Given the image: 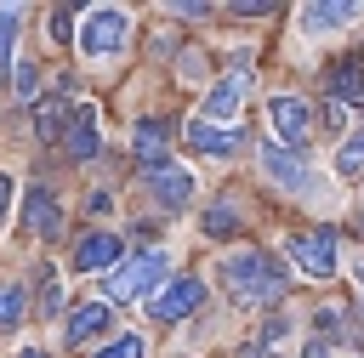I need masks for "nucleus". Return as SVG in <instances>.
<instances>
[{
    "label": "nucleus",
    "instance_id": "nucleus-1",
    "mask_svg": "<svg viewBox=\"0 0 364 358\" xmlns=\"http://www.w3.org/2000/svg\"><path fill=\"white\" fill-rule=\"evenodd\" d=\"M222 290L239 301V307H262V301H279L284 295V267L262 250H239L222 261Z\"/></svg>",
    "mask_w": 364,
    "mask_h": 358
},
{
    "label": "nucleus",
    "instance_id": "nucleus-2",
    "mask_svg": "<svg viewBox=\"0 0 364 358\" xmlns=\"http://www.w3.org/2000/svg\"><path fill=\"white\" fill-rule=\"evenodd\" d=\"M159 284H165V250H142L108 273V301H142L159 295Z\"/></svg>",
    "mask_w": 364,
    "mask_h": 358
},
{
    "label": "nucleus",
    "instance_id": "nucleus-3",
    "mask_svg": "<svg viewBox=\"0 0 364 358\" xmlns=\"http://www.w3.org/2000/svg\"><path fill=\"white\" fill-rule=\"evenodd\" d=\"M290 256L307 278H330L336 273V233L330 227H313V233H296L290 239Z\"/></svg>",
    "mask_w": 364,
    "mask_h": 358
},
{
    "label": "nucleus",
    "instance_id": "nucleus-4",
    "mask_svg": "<svg viewBox=\"0 0 364 358\" xmlns=\"http://www.w3.org/2000/svg\"><path fill=\"white\" fill-rule=\"evenodd\" d=\"M199 301H205V284H199V278H165V284H159V295L148 301V313H154V318H165V324H176V318H193V313H199Z\"/></svg>",
    "mask_w": 364,
    "mask_h": 358
},
{
    "label": "nucleus",
    "instance_id": "nucleus-5",
    "mask_svg": "<svg viewBox=\"0 0 364 358\" xmlns=\"http://www.w3.org/2000/svg\"><path fill=\"white\" fill-rule=\"evenodd\" d=\"M80 45H85V57H108V51H119V45H125V11H114V6L91 11L85 28H80Z\"/></svg>",
    "mask_w": 364,
    "mask_h": 358
},
{
    "label": "nucleus",
    "instance_id": "nucleus-6",
    "mask_svg": "<svg viewBox=\"0 0 364 358\" xmlns=\"http://www.w3.org/2000/svg\"><path fill=\"white\" fill-rule=\"evenodd\" d=\"M267 119H273V131H279L284 148H301V142L313 136V108H307L301 97H273V102H267Z\"/></svg>",
    "mask_w": 364,
    "mask_h": 358
},
{
    "label": "nucleus",
    "instance_id": "nucleus-7",
    "mask_svg": "<svg viewBox=\"0 0 364 358\" xmlns=\"http://www.w3.org/2000/svg\"><path fill=\"white\" fill-rule=\"evenodd\" d=\"M262 170L279 182V188H290V193H318V182H313V170L290 153V148H279V142H262Z\"/></svg>",
    "mask_w": 364,
    "mask_h": 358
},
{
    "label": "nucleus",
    "instance_id": "nucleus-8",
    "mask_svg": "<svg viewBox=\"0 0 364 358\" xmlns=\"http://www.w3.org/2000/svg\"><path fill=\"white\" fill-rule=\"evenodd\" d=\"M239 97H245V57L233 63V74H222V80L210 85V97H205V114H199V119H205V125H210V119H233V114H239Z\"/></svg>",
    "mask_w": 364,
    "mask_h": 358
},
{
    "label": "nucleus",
    "instance_id": "nucleus-9",
    "mask_svg": "<svg viewBox=\"0 0 364 358\" xmlns=\"http://www.w3.org/2000/svg\"><path fill=\"white\" fill-rule=\"evenodd\" d=\"M165 142H171V125H165V119H136V131H131V148H136V165H142V170H159V165H171V159H165Z\"/></svg>",
    "mask_w": 364,
    "mask_h": 358
},
{
    "label": "nucleus",
    "instance_id": "nucleus-10",
    "mask_svg": "<svg viewBox=\"0 0 364 358\" xmlns=\"http://www.w3.org/2000/svg\"><path fill=\"white\" fill-rule=\"evenodd\" d=\"M114 256H119V239H114V233H85V239L74 244V267H80V273H114V267H119Z\"/></svg>",
    "mask_w": 364,
    "mask_h": 358
},
{
    "label": "nucleus",
    "instance_id": "nucleus-11",
    "mask_svg": "<svg viewBox=\"0 0 364 358\" xmlns=\"http://www.w3.org/2000/svg\"><path fill=\"white\" fill-rule=\"evenodd\" d=\"M142 176H148V188H154V199H159V205H171V210L193 199V176H188L182 165H159V170H142Z\"/></svg>",
    "mask_w": 364,
    "mask_h": 358
},
{
    "label": "nucleus",
    "instance_id": "nucleus-12",
    "mask_svg": "<svg viewBox=\"0 0 364 358\" xmlns=\"http://www.w3.org/2000/svg\"><path fill=\"white\" fill-rule=\"evenodd\" d=\"M353 17H358V6H353V0H324V6H301V17H296V23H301L307 34H330V28L353 23Z\"/></svg>",
    "mask_w": 364,
    "mask_h": 358
},
{
    "label": "nucleus",
    "instance_id": "nucleus-13",
    "mask_svg": "<svg viewBox=\"0 0 364 358\" xmlns=\"http://www.w3.org/2000/svg\"><path fill=\"white\" fill-rule=\"evenodd\" d=\"M63 148H68L74 159H91V153L102 148V136H97V108H80V114H68V131H63Z\"/></svg>",
    "mask_w": 364,
    "mask_h": 358
},
{
    "label": "nucleus",
    "instance_id": "nucleus-14",
    "mask_svg": "<svg viewBox=\"0 0 364 358\" xmlns=\"http://www.w3.org/2000/svg\"><path fill=\"white\" fill-rule=\"evenodd\" d=\"M108 330V301H85V307H74L68 313V324H63V335H68V347H85L91 335H102Z\"/></svg>",
    "mask_w": 364,
    "mask_h": 358
},
{
    "label": "nucleus",
    "instance_id": "nucleus-15",
    "mask_svg": "<svg viewBox=\"0 0 364 358\" xmlns=\"http://www.w3.org/2000/svg\"><path fill=\"white\" fill-rule=\"evenodd\" d=\"M28 227H34L40 239H57V233H63V210H57V199H51L46 188L28 193Z\"/></svg>",
    "mask_w": 364,
    "mask_h": 358
},
{
    "label": "nucleus",
    "instance_id": "nucleus-16",
    "mask_svg": "<svg viewBox=\"0 0 364 358\" xmlns=\"http://www.w3.org/2000/svg\"><path fill=\"white\" fill-rule=\"evenodd\" d=\"M188 148H193V153H233V148H239V131H216V125L193 119V125H188Z\"/></svg>",
    "mask_w": 364,
    "mask_h": 358
},
{
    "label": "nucleus",
    "instance_id": "nucleus-17",
    "mask_svg": "<svg viewBox=\"0 0 364 358\" xmlns=\"http://www.w3.org/2000/svg\"><path fill=\"white\" fill-rule=\"evenodd\" d=\"M330 91H336L341 108H347V102H364V68H358V57H347V63L330 68Z\"/></svg>",
    "mask_w": 364,
    "mask_h": 358
},
{
    "label": "nucleus",
    "instance_id": "nucleus-18",
    "mask_svg": "<svg viewBox=\"0 0 364 358\" xmlns=\"http://www.w3.org/2000/svg\"><path fill=\"white\" fill-rule=\"evenodd\" d=\"M34 131H40V142H51V136H63V131H68V119H63V102H57V97H46V102L34 108Z\"/></svg>",
    "mask_w": 364,
    "mask_h": 358
},
{
    "label": "nucleus",
    "instance_id": "nucleus-19",
    "mask_svg": "<svg viewBox=\"0 0 364 358\" xmlns=\"http://www.w3.org/2000/svg\"><path fill=\"white\" fill-rule=\"evenodd\" d=\"M336 170H341L347 182H353V176H364V131L341 142V153H336Z\"/></svg>",
    "mask_w": 364,
    "mask_h": 358
},
{
    "label": "nucleus",
    "instance_id": "nucleus-20",
    "mask_svg": "<svg viewBox=\"0 0 364 358\" xmlns=\"http://www.w3.org/2000/svg\"><path fill=\"white\" fill-rule=\"evenodd\" d=\"M233 227H239V216H233V205H210V210H205V233H210V239H228Z\"/></svg>",
    "mask_w": 364,
    "mask_h": 358
},
{
    "label": "nucleus",
    "instance_id": "nucleus-21",
    "mask_svg": "<svg viewBox=\"0 0 364 358\" xmlns=\"http://www.w3.org/2000/svg\"><path fill=\"white\" fill-rule=\"evenodd\" d=\"M142 352H148V341H142V335H114L97 358H142Z\"/></svg>",
    "mask_w": 364,
    "mask_h": 358
},
{
    "label": "nucleus",
    "instance_id": "nucleus-22",
    "mask_svg": "<svg viewBox=\"0 0 364 358\" xmlns=\"http://www.w3.org/2000/svg\"><path fill=\"white\" fill-rule=\"evenodd\" d=\"M17 318H23V290L6 284V290H0V330H11Z\"/></svg>",
    "mask_w": 364,
    "mask_h": 358
},
{
    "label": "nucleus",
    "instance_id": "nucleus-23",
    "mask_svg": "<svg viewBox=\"0 0 364 358\" xmlns=\"http://www.w3.org/2000/svg\"><path fill=\"white\" fill-rule=\"evenodd\" d=\"M51 40H74V11H51Z\"/></svg>",
    "mask_w": 364,
    "mask_h": 358
},
{
    "label": "nucleus",
    "instance_id": "nucleus-24",
    "mask_svg": "<svg viewBox=\"0 0 364 358\" xmlns=\"http://www.w3.org/2000/svg\"><path fill=\"white\" fill-rule=\"evenodd\" d=\"M63 307V295H57V278H46L40 284V313H57Z\"/></svg>",
    "mask_w": 364,
    "mask_h": 358
},
{
    "label": "nucleus",
    "instance_id": "nucleus-25",
    "mask_svg": "<svg viewBox=\"0 0 364 358\" xmlns=\"http://www.w3.org/2000/svg\"><path fill=\"white\" fill-rule=\"evenodd\" d=\"M17 97H34V68L17 63Z\"/></svg>",
    "mask_w": 364,
    "mask_h": 358
},
{
    "label": "nucleus",
    "instance_id": "nucleus-26",
    "mask_svg": "<svg viewBox=\"0 0 364 358\" xmlns=\"http://www.w3.org/2000/svg\"><path fill=\"white\" fill-rule=\"evenodd\" d=\"M6 205H11V176H0V222H6Z\"/></svg>",
    "mask_w": 364,
    "mask_h": 358
},
{
    "label": "nucleus",
    "instance_id": "nucleus-27",
    "mask_svg": "<svg viewBox=\"0 0 364 358\" xmlns=\"http://www.w3.org/2000/svg\"><path fill=\"white\" fill-rule=\"evenodd\" d=\"M301 358H324V341H313V347H307V352H301Z\"/></svg>",
    "mask_w": 364,
    "mask_h": 358
},
{
    "label": "nucleus",
    "instance_id": "nucleus-28",
    "mask_svg": "<svg viewBox=\"0 0 364 358\" xmlns=\"http://www.w3.org/2000/svg\"><path fill=\"white\" fill-rule=\"evenodd\" d=\"M23 358H40V352H34V347H23Z\"/></svg>",
    "mask_w": 364,
    "mask_h": 358
},
{
    "label": "nucleus",
    "instance_id": "nucleus-29",
    "mask_svg": "<svg viewBox=\"0 0 364 358\" xmlns=\"http://www.w3.org/2000/svg\"><path fill=\"white\" fill-rule=\"evenodd\" d=\"M358 233H364V210H358Z\"/></svg>",
    "mask_w": 364,
    "mask_h": 358
}]
</instances>
